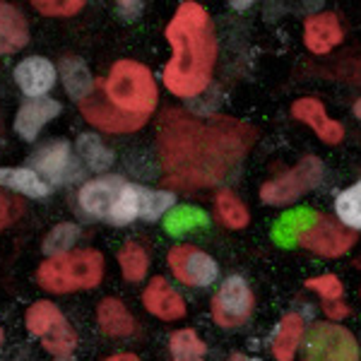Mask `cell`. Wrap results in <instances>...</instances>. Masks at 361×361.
<instances>
[{
  "label": "cell",
  "instance_id": "1",
  "mask_svg": "<svg viewBox=\"0 0 361 361\" xmlns=\"http://www.w3.org/2000/svg\"><path fill=\"white\" fill-rule=\"evenodd\" d=\"M253 140V128L226 116L195 118L183 111L166 114L159 133L166 180L180 188L219 183L241 164Z\"/></svg>",
  "mask_w": 361,
  "mask_h": 361
},
{
  "label": "cell",
  "instance_id": "2",
  "mask_svg": "<svg viewBox=\"0 0 361 361\" xmlns=\"http://www.w3.org/2000/svg\"><path fill=\"white\" fill-rule=\"evenodd\" d=\"M166 39L173 51L164 68L166 90L178 99L202 94L212 82L217 63V37L207 10L193 0L180 3L166 27Z\"/></svg>",
  "mask_w": 361,
  "mask_h": 361
},
{
  "label": "cell",
  "instance_id": "3",
  "mask_svg": "<svg viewBox=\"0 0 361 361\" xmlns=\"http://www.w3.org/2000/svg\"><path fill=\"white\" fill-rule=\"evenodd\" d=\"M104 277V255L94 248H78L46 258L37 270L42 289L51 294H70L92 289Z\"/></svg>",
  "mask_w": 361,
  "mask_h": 361
},
{
  "label": "cell",
  "instance_id": "4",
  "mask_svg": "<svg viewBox=\"0 0 361 361\" xmlns=\"http://www.w3.org/2000/svg\"><path fill=\"white\" fill-rule=\"evenodd\" d=\"M104 94L116 109L133 116H149L159 102L154 75L137 61H118L104 82Z\"/></svg>",
  "mask_w": 361,
  "mask_h": 361
},
{
  "label": "cell",
  "instance_id": "5",
  "mask_svg": "<svg viewBox=\"0 0 361 361\" xmlns=\"http://www.w3.org/2000/svg\"><path fill=\"white\" fill-rule=\"evenodd\" d=\"M323 161L318 157H304L289 171L279 173L277 178L267 180L260 188V200L267 205H289L296 202L301 195L313 190L323 180Z\"/></svg>",
  "mask_w": 361,
  "mask_h": 361
},
{
  "label": "cell",
  "instance_id": "6",
  "mask_svg": "<svg viewBox=\"0 0 361 361\" xmlns=\"http://www.w3.org/2000/svg\"><path fill=\"white\" fill-rule=\"evenodd\" d=\"M304 361H359L357 337L337 323H316L306 335Z\"/></svg>",
  "mask_w": 361,
  "mask_h": 361
},
{
  "label": "cell",
  "instance_id": "7",
  "mask_svg": "<svg viewBox=\"0 0 361 361\" xmlns=\"http://www.w3.org/2000/svg\"><path fill=\"white\" fill-rule=\"evenodd\" d=\"M296 241H299V246H304L316 255L337 258V255H345L357 243V231L347 229L345 224L333 217H316L301 231Z\"/></svg>",
  "mask_w": 361,
  "mask_h": 361
},
{
  "label": "cell",
  "instance_id": "8",
  "mask_svg": "<svg viewBox=\"0 0 361 361\" xmlns=\"http://www.w3.org/2000/svg\"><path fill=\"white\" fill-rule=\"evenodd\" d=\"M255 306L253 292L241 277H229L212 296V318L219 328H238L250 318Z\"/></svg>",
  "mask_w": 361,
  "mask_h": 361
},
{
  "label": "cell",
  "instance_id": "9",
  "mask_svg": "<svg viewBox=\"0 0 361 361\" xmlns=\"http://www.w3.org/2000/svg\"><path fill=\"white\" fill-rule=\"evenodd\" d=\"M169 267H171L173 277L185 287H207L219 275V265L214 263L212 255L190 243H178L169 250L166 255Z\"/></svg>",
  "mask_w": 361,
  "mask_h": 361
},
{
  "label": "cell",
  "instance_id": "10",
  "mask_svg": "<svg viewBox=\"0 0 361 361\" xmlns=\"http://www.w3.org/2000/svg\"><path fill=\"white\" fill-rule=\"evenodd\" d=\"M80 111L92 126H97L99 130H106V133H133L140 130L145 123H147L149 116H133L126 114L121 109H116L111 102L106 99V94H99L94 90V94L87 97L82 104H80Z\"/></svg>",
  "mask_w": 361,
  "mask_h": 361
},
{
  "label": "cell",
  "instance_id": "11",
  "mask_svg": "<svg viewBox=\"0 0 361 361\" xmlns=\"http://www.w3.org/2000/svg\"><path fill=\"white\" fill-rule=\"evenodd\" d=\"M128 180L121 176H99L80 188V207L97 219H111L121 195H123Z\"/></svg>",
  "mask_w": 361,
  "mask_h": 361
},
{
  "label": "cell",
  "instance_id": "12",
  "mask_svg": "<svg viewBox=\"0 0 361 361\" xmlns=\"http://www.w3.org/2000/svg\"><path fill=\"white\" fill-rule=\"evenodd\" d=\"M73 154H70V145L66 140H49L46 145L32 154L34 171L42 176L46 183H63L73 176Z\"/></svg>",
  "mask_w": 361,
  "mask_h": 361
},
{
  "label": "cell",
  "instance_id": "13",
  "mask_svg": "<svg viewBox=\"0 0 361 361\" xmlns=\"http://www.w3.org/2000/svg\"><path fill=\"white\" fill-rule=\"evenodd\" d=\"M292 116L296 121H301V123H306L311 128L325 145H340L342 140H345V128L325 114V106L318 102V99H313V97L296 99L294 106H292Z\"/></svg>",
  "mask_w": 361,
  "mask_h": 361
},
{
  "label": "cell",
  "instance_id": "14",
  "mask_svg": "<svg viewBox=\"0 0 361 361\" xmlns=\"http://www.w3.org/2000/svg\"><path fill=\"white\" fill-rule=\"evenodd\" d=\"M345 32L335 13H316L304 22V44L311 54H330L335 46L342 44Z\"/></svg>",
  "mask_w": 361,
  "mask_h": 361
},
{
  "label": "cell",
  "instance_id": "15",
  "mask_svg": "<svg viewBox=\"0 0 361 361\" xmlns=\"http://www.w3.org/2000/svg\"><path fill=\"white\" fill-rule=\"evenodd\" d=\"M142 306L159 320H178L185 316V301L164 277H152L142 292Z\"/></svg>",
  "mask_w": 361,
  "mask_h": 361
},
{
  "label": "cell",
  "instance_id": "16",
  "mask_svg": "<svg viewBox=\"0 0 361 361\" xmlns=\"http://www.w3.org/2000/svg\"><path fill=\"white\" fill-rule=\"evenodd\" d=\"M15 82L29 99H42L56 85V68L42 56H29L15 68Z\"/></svg>",
  "mask_w": 361,
  "mask_h": 361
},
{
  "label": "cell",
  "instance_id": "17",
  "mask_svg": "<svg viewBox=\"0 0 361 361\" xmlns=\"http://www.w3.org/2000/svg\"><path fill=\"white\" fill-rule=\"evenodd\" d=\"M61 114V104L56 99H27L25 104L20 106L17 111V118H15V130L17 135L27 142H34V137L42 133V128L54 121L56 116Z\"/></svg>",
  "mask_w": 361,
  "mask_h": 361
},
{
  "label": "cell",
  "instance_id": "18",
  "mask_svg": "<svg viewBox=\"0 0 361 361\" xmlns=\"http://www.w3.org/2000/svg\"><path fill=\"white\" fill-rule=\"evenodd\" d=\"M29 42V25L25 15L10 3H0V56L15 54Z\"/></svg>",
  "mask_w": 361,
  "mask_h": 361
},
{
  "label": "cell",
  "instance_id": "19",
  "mask_svg": "<svg viewBox=\"0 0 361 361\" xmlns=\"http://www.w3.org/2000/svg\"><path fill=\"white\" fill-rule=\"evenodd\" d=\"M97 320H99L102 333L109 337H130L135 333L133 313L128 311L123 301L116 299V296H109V299H104L102 304H99Z\"/></svg>",
  "mask_w": 361,
  "mask_h": 361
},
{
  "label": "cell",
  "instance_id": "20",
  "mask_svg": "<svg viewBox=\"0 0 361 361\" xmlns=\"http://www.w3.org/2000/svg\"><path fill=\"white\" fill-rule=\"evenodd\" d=\"M306 289H311V292H316L320 296V306H323L328 318L340 320L349 316V308L345 306V301H342L345 289H342V282L335 275H318V277L306 279Z\"/></svg>",
  "mask_w": 361,
  "mask_h": 361
},
{
  "label": "cell",
  "instance_id": "21",
  "mask_svg": "<svg viewBox=\"0 0 361 361\" xmlns=\"http://www.w3.org/2000/svg\"><path fill=\"white\" fill-rule=\"evenodd\" d=\"M304 340V318L299 313H287L277 325V333L272 337V354L277 361H292L296 349Z\"/></svg>",
  "mask_w": 361,
  "mask_h": 361
},
{
  "label": "cell",
  "instance_id": "22",
  "mask_svg": "<svg viewBox=\"0 0 361 361\" xmlns=\"http://www.w3.org/2000/svg\"><path fill=\"white\" fill-rule=\"evenodd\" d=\"M61 78H63V85H66V92L70 97L75 99V102L82 104L87 97L94 94V80H92L90 70H87L85 61H80V58L75 56H68L61 61Z\"/></svg>",
  "mask_w": 361,
  "mask_h": 361
},
{
  "label": "cell",
  "instance_id": "23",
  "mask_svg": "<svg viewBox=\"0 0 361 361\" xmlns=\"http://www.w3.org/2000/svg\"><path fill=\"white\" fill-rule=\"evenodd\" d=\"M0 185L13 188L27 197H46L51 193V185L39 176L34 169H0Z\"/></svg>",
  "mask_w": 361,
  "mask_h": 361
},
{
  "label": "cell",
  "instance_id": "24",
  "mask_svg": "<svg viewBox=\"0 0 361 361\" xmlns=\"http://www.w3.org/2000/svg\"><path fill=\"white\" fill-rule=\"evenodd\" d=\"M25 323H27V330L37 337H44L61 330L63 325L68 323L66 316L61 313V308L54 306L51 301H37L27 308V316H25Z\"/></svg>",
  "mask_w": 361,
  "mask_h": 361
},
{
  "label": "cell",
  "instance_id": "25",
  "mask_svg": "<svg viewBox=\"0 0 361 361\" xmlns=\"http://www.w3.org/2000/svg\"><path fill=\"white\" fill-rule=\"evenodd\" d=\"M214 209H217V219L229 229H243L250 222L248 207L234 190H222L214 200Z\"/></svg>",
  "mask_w": 361,
  "mask_h": 361
},
{
  "label": "cell",
  "instance_id": "26",
  "mask_svg": "<svg viewBox=\"0 0 361 361\" xmlns=\"http://www.w3.org/2000/svg\"><path fill=\"white\" fill-rule=\"evenodd\" d=\"M169 349H171L173 361H205L202 357L207 354V345L190 328L176 330L169 340Z\"/></svg>",
  "mask_w": 361,
  "mask_h": 361
},
{
  "label": "cell",
  "instance_id": "27",
  "mask_svg": "<svg viewBox=\"0 0 361 361\" xmlns=\"http://www.w3.org/2000/svg\"><path fill=\"white\" fill-rule=\"evenodd\" d=\"M118 265L128 282H142L149 267V255L140 243L128 241L126 246L118 250Z\"/></svg>",
  "mask_w": 361,
  "mask_h": 361
},
{
  "label": "cell",
  "instance_id": "28",
  "mask_svg": "<svg viewBox=\"0 0 361 361\" xmlns=\"http://www.w3.org/2000/svg\"><path fill=\"white\" fill-rule=\"evenodd\" d=\"M335 212H337V219H340L347 229H352V231L361 229V180L337 195Z\"/></svg>",
  "mask_w": 361,
  "mask_h": 361
},
{
  "label": "cell",
  "instance_id": "29",
  "mask_svg": "<svg viewBox=\"0 0 361 361\" xmlns=\"http://www.w3.org/2000/svg\"><path fill=\"white\" fill-rule=\"evenodd\" d=\"M78 152L82 157V161L94 171H104L114 161V152L106 149V145L94 135H80L78 140Z\"/></svg>",
  "mask_w": 361,
  "mask_h": 361
},
{
  "label": "cell",
  "instance_id": "30",
  "mask_svg": "<svg viewBox=\"0 0 361 361\" xmlns=\"http://www.w3.org/2000/svg\"><path fill=\"white\" fill-rule=\"evenodd\" d=\"M140 197H142V185L128 183L118 205L114 209L111 219H109V224L123 226V224H130V222H135V219H140Z\"/></svg>",
  "mask_w": 361,
  "mask_h": 361
},
{
  "label": "cell",
  "instance_id": "31",
  "mask_svg": "<svg viewBox=\"0 0 361 361\" xmlns=\"http://www.w3.org/2000/svg\"><path fill=\"white\" fill-rule=\"evenodd\" d=\"M207 222V214L202 212V209H197V207H176V209H171L169 212V217H166V231L171 236H180V234H185V231H193L197 229V226H202Z\"/></svg>",
  "mask_w": 361,
  "mask_h": 361
},
{
  "label": "cell",
  "instance_id": "32",
  "mask_svg": "<svg viewBox=\"0 0 361 361\" xmlns=\"http://www.w3.org/2000/svg\"><path fill=\"white\" fill-rule=\"evenodd\" d=\"M171 205H173V193L142 188V197H140V219H147V222L159 219Z\"/></svg>",
  "mask_w": 361,
  "mask_h": 361
},
{
  "label": "cell",
  "instance_id": "33",
  "mask_svg": "<svg viewBox=\"0 0 361 361\" xmlns=\"http://www.w3.org/2000/svg\"><path fill=\"white\" fill-rule=\"evenodd\" d=\"M78 236H80V229L73 222L56 224L54 229L49 231V236H46L44 250L49 253V258H51V255L68 253V250H73V243H75V238H78Z\"/></svg>",
  "mask_w": 361,
  "mask_h": 361
},
{
  "label": "cell",
  "instance_id": "34",
  "mask_svg": "<svg viewBox=\"0 0 361 361\" xmlns=\"http://www.w3.org/2000/svg\"><path fill=\"white\" fill-rule=\"evenodd\" d=\"M42 345H44L46 352L56 354V357H70V354H73V349L78 347V333L73 330V325L66 323L61 330L46 335L42 340Z\"/></svg>",
  "mask_w": 361,
  "mask_h": 361
},
{
  "label": "cell",
  "instance_id": "35",
  "mask_svg": "<svg viewBox=\"0 0 361 361\" xmlns=\"http://www.w3.org/2000/svg\"><path fill=\"white\" fill-rule=\"evenodd\" d=\"M306 219H316V214L308 212V209H304V212H294L289 214V217H284L282 222H279V226L275 229V236L279 238L282 243H289L294 238H299L301 231L306 229Z\"/></svg>",
  "mask_w": 361,
  "mask_h": 361
},
{
  "label": "cell",
  "instance_id": "36",
  "mask_svg": "<svg viewBox=\"0 0 361 361\" xmlns=\"http://www.w3.org/2000/svg\"><path fill=\"white\" fill-rule=\"evenodd\" d=\"M34 8L46 17H70L85 8V0H34Z\"/></svg>",
  "mask_w": 361,
  "mask_h": 361
},
{
  "label": "cell",
  "instance_id": "37",
  "mask_svg": "<svg viewBox=\"0 0 361 361\" xmlns=\"http://www.w3.org/2000/svg\"><path fill=\"white\" fill-rule=\"evenodd\" d=\"M10 217H13V207H10V200L0 193V231L10 224Z\"/></svg>",
  "mask_w": 361,
  "mask_h": 361
},
{
  "label": "cell",
  "instance_id": "38",
  "mask_svg": "<svg viewBox=\"0 0 361 361\" xmlns=\"http://www.w3.org/2000/svg\"><path fill=\"white\" fill-rule=\"evenodd\" d=\"M106 361H140L135 354H130V352H123V354H114V357H109Z\"/></svg>",
  "mask_w": 361,
  "mask_h": 361
},
{
  "label": "cell",
  "instance_id": "39",
  "mask_svg": "<svg viewBox=\"0 0 361 361\" xmlns=\"http://www.w3.org/2000/svg\"><path fill=\"white\" fill-rule=\"evenodd\" d=\"M229 361H255V359H248V357H243V354H234Z\"/></svg>",
  "mask_w": 361,
  "mask_h": 361
},
{
  "label": "cell",
  "instance_id": "40",
  "mask_svg": "<svg viewBox=\"0 0 361 361\" xmlns=\"http://www.w3.org/2000/svg\"><path fill=\"white\" fill-rule=\"evenodd\" d=\"M354 116H357V118L361 121V99H359L357 104H354Z\"/></svg>",
  "mask_w": 361,
  "mask_h": 361
},
{
  "label": "cell",
  "instance_id": "41",
  "mask_svg": "<svg viewBox=\"0 0 361 361\" xmlns=\"http://www.w3.org/2000/svg\"><path fill=\"white\" fill-rule=\"evenodd\" d=\"M56 361H75V359L73 357H58Z\"/></svg>",
  "mask_w": 361,
  "mask_h": 361
},
{
  "label": "cell",
  "instance_id": "42",
  "mask_svg": "<svg viewBox=\"0 0 361 361\" xmlns=\"http://www.w3.org/2000/svg\"><path fill=\"white\" fill-rule=\"evenodd\" d=\"M3 340H5V333H3V328H0V345H3Z\"/></svg>",
  "mask_w": 361,
  "mask_h": 361
}]
</instances>
